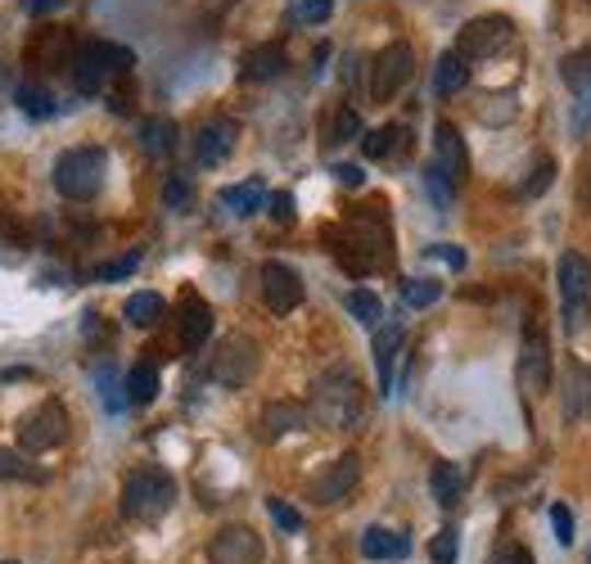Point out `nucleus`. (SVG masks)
Returning a JSON list of instances; mask_svg holds the SVG:
<instances>
[{
  "label": "nucleus",
  "instance_id": "15",
  "mask_svg": "<svg viewBox=\"0 0 591 564\" xmlns=\"http://www.w3.org/2000/svg\"><path fill=\"white\" fill-rule=\"evenodd\" d=\"M212 334V308L204 303L199 293H186L181 298V348L186 353H199Z\"/></svg>",
  "mask_w": 591,
  "mask_h": 564
},
{
  "label": "nucleus",
  "instance_id": "39",
  "mask_svg": "<svg viewBox=\"0 0 591 564\" xmlns=\"http://www.w3.org/2000/svg\"><path fill=\"white\" fill-rule=\"evenodd\" d=\"M361 136V118H357V108H339L335 113V136H329V140H335V145H344V140H357Z\"/></svg>",
  "mask_w": 591,
  "mask_h": 564
},
{
  "label": "nucleus",
  "instance_id": "48",
  "mask_svg": "<svg viewBox=\"0 0 591 564\" xmlns=\"http://www.w3.org/2000/svg\"><path fill=\"white\" fill-rule=\"evenodd\" d=\"M335 176H339L344 185H361V168H357V163H339Z\"/></svg>",
  "mask_w": 591,
  "mask_h": 564
},
{
  "label": "nucleus",
  "instance_id": "36",
  "mask_svg": "<svg viewBox=\"0 0 591 564\" xmlns=\"http://www.w3.org/2000/svg\"><path fill=\"white\" fill-rule=\"evenodd\" d=\"M5 479H32V483H42L46 474H42V470H32V465L19 457V451L0 447V483H5Z\"/></svg>",
  "mask_w": 591,
  "mask_h": 564
},
{
  "label": "nucleus",
  "instance_id": "45",
  "mask_svg": "<svg viewBox=\"0 0 591 564\" xmlns=\"http://www.w3.org/2000/svg\"><path fill=\"white\" fill-rule=\"evenodd\" d=\"M582 131H591V87H587L582 100L573 104V136H582Z\"/></svg>",
  "mask_w": 591,
  "mask_h": 564
},
{
  "label": "nucleus",
  "instance_id": "10",
  "mask_svg": "<svg viewBox=\"0 0 591 564\" xmlns=\"http://www.w3.org/2000/svg\"><path fill=\"white\" fill-rule=\"evenodd\" d=\"M357 479H361V457H357V451H344V457H335L321 474H312L308 497L316 506H335V502H344L352 493Z\"/></svg>",
  "mask_w": 591,
  "mask_h": 564
},
{
  "label": "nucleus",
  "instance_id": "24",
  "mask_svg": "<svg viewBox=\"0 0 591 564\" xmlns=\"http://www.w3.org/2000/svg\"><path fill=\"white\" fill-rule=\"evenodd\" d=\"M221 204H227L235 217H248V212H257L267 204V185L263 181H240V185H227V191H221Z\"/></svg>",
  "mask_w": 591,
  "mask_h": 564
},
{
  "label": "nucleus",
  "instance_id": "16",
  "mask_svg": "<svg viewBox=\"0 0 591 564\" xmlns=\"http://www.w3.org/2000/svg\"><path fill=\"white\" fill-rule=\"evenodd\" d=\"M285 64H289L285 46H280V42H263V46L244 50L240 78H244V82H271V78H280V72H285Z\"/></svg>",
  "mask_w": 591,
  "mask_h": 564
},
{
  "label": "nucleus",
  "instance_id": "41",
  "mask_svg": "<svg viewBox=\"0 0 591 564\" xmlns=\"http://www.w3.org/2000/svg\"><path fill=\"white\" fill-rule=\"evenodd\" d=\"M488 564H533V555H529L524 542H501V546L488 555Z\"/></svg>",
  "mask_w": 591,
  "mask_h": 564
},
{
  "label": "nucleus",
  "instance_id": "27",
  "mask_svg": "<svg viewBox=\"0 0 591 564\" xmlns=\"http://www.w3.org/2000/svg\"><path fill=\"white\" fill-rule=\"evenodd\" d=\"M402 145H406V127L389 123V127H380V131H366V136H361V154H366V159H389V154H397Z\"/></svg>",
  "mask_w": 591,
  "mask_h": 564
},
{
  "label": "nucleus",
  "instance_id": "12",
  "mask_svg": "<svg viewBox=\"0 0 591 564\" xmlns=\"http://www.w3.org/2000/svg\"><path fill=\"white\" fill-rule=\"evenodd\" d=\"M263 303L276 312V316H289L293 308L303 303V276L285 267V262H263Z\"/></svg>",
  "mask_w": 591,
  "mask_h": 564
},
{
  "label": "nucleus",
  "instance_id": "13",
  "mask_svg": "<svg viewBox=\"0 0 591 564\" xmlns=\"http://www.w3.org/2000/svg\"><path fill=\"white\" fill-rule=\"evenodd\" d=\"M514 380L529 398H542L551 389V348H546V334L529 330L524 334V348H520V366H514Z\"/></svg>",
  "mask_w": 591,
  "mask_h": 564
},
{
  "label": "nucleus",
  "instance_id": "40",
  "mask_svg": "<svg viewBox=\"0 0 591 564\" xmlns=\"http://www.w3.org/2000/svg\"><path fill=\"white\" fill-rule=\"evenodd\" d=\"M267 515H271V519L280 523V529H285V533H299V529H303V515H299V510H293V506H285V502H276V497L267 502Z\"/></svg>",
  "mask_w": 591,
  "mask_h": 564
},
{
  "label": "nucleus",
  "instance_id": "11",
  "mask_svg": "<svg viewBox=\"0 0 591 564\" xmlns=\"http://www.w3.org/2000/svg\"><path fill=\"white\" fill-rule=\"evenodd\" d=\"M208 564H263V538L248 523H227L208 546Z\"/></svg>",
  "mask_w": 591,
  "mask_h": 564
},
{
  "label": "nucleus",
  "instance_id": "18",
  "mask_svg": "<svg viewBox=\"0 0 591 564\" xmlns=\"http://www.w3.org/2000/svg\"><path fill=\"white\" fill-rule=\"evenodd\" d=\"M433 149H438V168L461 185V181H465V172H470V154H465L461 131H456L452 123H438V131H433Z\"/></svg>",
  "mask_w": 591,
  "mask_h": 564
},
{
  "label": "nucleus",
  "instance_id": "44",
  "mask_svg": "<svg viewBox=\"0 0 591 564\" xmlns=\"http://www.w3.org/2000/svg\"><path fill=\"white\" fill-rule=\"evenodd\" d=\"M329 10H335V0H303V5H299V19H308V23H325V19H329Z\"/></svg>",
  "mask_w": 591,
  "mask_h": 564
},
{
  "label": "nucleus",
  "instance_id": "33",
  "mask_svg": "<svg viewBox=\"0 0 591 564\" xmlns=\"http://www.w3.org/2000/svg\"><path fill=\"white\" fill-rule=\"evenodd\" d=\"M402 298H406L412 308H429V303H438V298H442V285H438V280H429V276L402 280Z\"/></svg>",
  "mask_w": 591,
  "mask_h": 564
},
{
  "label": "nucleus",
  "instance_id": "50",
  "mask_svg": "<svg viewBox=\"0 0 591 564\" xmlns=\"http://www.w3.org/2000/svg\"><path fill=\"white\" fill-rule=\"evenodd\" d=\"M582 199H587V208H591V172H587V185H582Z\"/></svg>",
  "mask_w": 591,
  "mask_h": 564
},
{
  "label": "nucleus",
  "instance_id": "29",
  "mask_svg": "<svg viewBox=\"0 0 591 564\" xmlns=\"http://www.w3.org/2000/svg\"><path fill=\"white\" fill-rule=\"evenodd\" d=\"M14 104L27 113V118H36V123L55 118V100H50V91H46V87H36V82H19Z\"/></svg>",
  "mask_w": 591,
  "mask_h": 564
},
{
  "label": "nucleus",
  "instance_id": "34",
  "mask_svg": "<svg viewBox=\"0 0 591 564\" xmlns=\"http://www.w3.org/2000/svg\"><path fill=\"white\" fill-rule=\"evenodd\" d=\"M551 181H556V163H551L546 154L533 163V172H529V181L520 185V199H537V195H546L551 191Z\"/></svg>",
  "mask_w": 591,
  "mask_h": 564
},
{
  "label": "nucleus",
  "instance_id": "47",
  "mask_svg": "<svg viewBox=\"0 0 591 564\" xmlns=\"http://www.w3.org/2000/svg\"><path fill=\"white\" fill-rule=\"evenodd\" d=\"M271 217L289 226V221H293V195H285V191H280V195H271Z\"/></svg>",
  "mask_w": 591,
  "mask_h": 564
},
{
  "label": "nucleus",
  "instance_id": "9",
  "mask_svg": "<svg viewBox=\"0 0 591 564\" xmlns=\"http://www.w3.org/2000/svg\"><path fill=\"white\" fill-rule=\"evenodd\" d=\"M412 72H416V50L406 46V42H393V46H384L380 55H375V64H371V95L384 104V100H393L406 82H412Z\"/></svg>",
  "mask_w": 591,
  "mask_h": 564
},
{
  "label": "nucleus",
  "instance_id": "35",
  "mask_svg": "<svg viewBox=\"0 0 591 564\" xmlns=\"http://www.w3.org/2000/svg\"><path fill=\"white\" fill-rule=\"evenodd\" d=\"M95 384H100V398H104V406L108 411H123V393L118 389H127V384H118V370L114 366H95Z\"/></svg>",
  "mask_w": 591,
  "mask_h": 564
},
{
  "label": "nucleus",
  "instance_id": "46",
  "mask_svg": "<svg viewBox=\"0 0 591 564\" xmlns=\"http://www.w3.org/2000/svg\"><path fill=\"white\" fill-rule=\"evenodd\" d=\"M425 257H442V262H448V267H456V272L465 267V253H461V249H452V244H429V249H425Z\"/></svg>",
  "mask_w": 591,
  "mask_h": 564
},
{
  "label": "nucleus",
  "instance_id": "25",
  "mask_svg": "<svg viewBox=\"0 0 591 564\" xmlns=\"http://www.w3.org/2000/svg\"><path fill=\"white\" fill-rule=\"evenodd\" d=\"M140 149H144L150 159L172 154V149H176V123H172V118H144V123H140Z\"/></svg>",
  "mask_w": 591,
  "mask_h": 564
},
{
  "label": "nucleus",
  "instance_id": "3",
  "mask_svg": "<svg viewBox=\"0 0 591 564\" xmlns=\"http://www.w3.org/2000/svg\"><path fill=\"white\" fill-rule=\"evenodd\" d=\"M104 172H108V154L100 145H78L68 154L55 159V191L63 199H95L104 191Z\"/></svg>",
  "mask_w": 591,
  "mask_h": 564
},
{
  "label": "nucleus",
  "instance_id": "14",
  "mask_svg": "<svg viewBox=\"0 0 591 564\" xmlns=\"http://www.w3.org/2000/svg\"><path fill=\"white\" fill-rule=\"evenodd\" d=\"M235 136L240 127L231 118H212L195 131V168H217V163H227L231 159V149H235Z\"/></svg>",
  "mask_w": 591,
  "mask_h": 564
},
{
  "label": "nucleus",
  "instance_id": "6",
  "mask_svg": "<svg viewBox=\"0 0 591 564\" xmlns=\"http://www.w3.org/2000/svg\"><path fill=\"white\" fill-rule=\"evenodd\" d=\"M506 46H514V23H510L506 14H484V19L465 23L461 36H456V55H461L465 64L493 59V55H501Z\"/></svg>",
  "mask_w": 591,
  "mask_h": 564
},
{
  "label": "nucleus",
  "instance_id": "5",
  "mask_svg": "<svg viewBox=\"0 0 591 564\" xmlns=\"http://www.w3.org/2000/svg\"><path fill=\"white\" fill-rule=\"evenodd\" d=\"M556 276H560V312H565V330L578 334V330L587 325V316H591V262H587L582 253L569 249V253H560Z\"/></svg>",
  "mask_w": 591,
  "mask_h": 564
},
{
  "label": "nucleus",
  "instance_id": "31",
  "mask_svg": "<svg viewBox=\"0 0 591 564\" xmlns=\"http://www.w3.org/2000/svg\"><path fill=\"white\" fill-rule=\"evenodd\" d=\"M344 308H348V312H352L361 325H380V316H384V303H380V293H371V289H348Z\"/></svg>",
  "mask_w": 591,
  "mask_h": 564
},
{
  "label": "nucleus",
  "instance_id": "49",
  "mask_svg": "<svg viewBox=\"0 0 591 564\" xmlns=\"http://www.w3.org/2000/svg\"><path fill=\"white\" fill-rule=\"evenodd\" d=\"M23 5H27V14H46V10L59 5V0H23Z\"/></svg>",
  "mask_w": 591,
  "mask_h": 564
},
{
  "label": "nucleus",
  "instance_id": "1",
  "mask_svg": "<svg viewBox=\"0 0 591 564\" xmlns=\"http://www.w3.org/2000/svg\"><path fill=\"white\" fill-rule=\"evenodd\" d=\"M361 406H366V393H361V380L352 366H329L312 380V421L325 425V429H357L361 421Z\"/></svg>",
  "mask_w": 591,
  "mask_h": 564
},
{
  "label": "nucleus",
  "instance_id": "2",
  "mask_svg": "<svg viewBox=\"0 0 591 564\" xmlns=\"http://www.w3.org/2000/svg\"><path fill=\"white\" fill-rule=\"evenodd\" d=\"M176 506V479L159 465L131 470L123 483V515L136 523H159Z\"/></svg>",
  "mask_w": 591,
  "mask_h": 564
},
{
  "label": "nucleus",
  "instance_id": "43",
  "mask_svg": "<svg viewBox=\"0 0 591 564\" xmlns=\"http://www.w3.org/2000/svg\"><path fill=\"white\" fill-rule=\"evenodd\" d=\"M551 529H556L560 546H573V515H569V506H551Z\"/></svg>",
  "mask_w": 591,
  "mask_h": 564
},
{
  "label": "nucleus",
  "instance_id": "32",
  "mask_svg": "<svg viewBox=\"0 0 591 564\" xmlns=\"http://www.w3.org/2000/svg\"><path fill=\"white\" fill-rule=\"evenodd\" d=\"M560 78L573 91H587V82H591V46H582V50H573V55L560 59Z\"/></svg>",
  "mask_w": 591,
  "mask_h": 564
},
{
  "label": "nucleus",
  "instance_id": "21",
  "mask_svg": "<svg viewBox=\"0 0 591 564\" xmlns=\"http://www.w3.org/2000/svg\"><path fill=\"white\" fill-rule=\"evenodd\" d=\"M429 493H433V502H438L442 510H452V506L461 502V493H465V470L452 465V461H438V465L429 470Z\"/></svg>",
  "mask_w": 591,
  "mask_h": 564
},
{
  "label": "nucleus",
  "instance_id": "42",
  "mask_svg": "<svg viewBox=\"0 0 591 564\" xmlns=\"http://www.w3.org/2000/svg\"><path fill=\"white\" fill-rule=\"evenodd\" d=\"M429 555H433V564H456V533L442 529V533L429 542Z\"/></svg>",
  "mask_w": 591,
  "mask_h": 564
},
{
  "label": "nucleus",
  "instance_id": "8",
  "mask_svg": "<svg viewBox=\"0 0 591 564\" xmlns=\"http://www.w3.org/2000/svg\"><path fill=\"white\" fill-rule=\"evenodd\" d=\"M257 375V344L248 334H227L212 353V380L221 389H244Z\"/></svg>",
  "mask_w": 591,
  "mask_h": 564
},
{
  "label": "nucleus",
  "instance_id": "4",
  "mask_svg": "<svg viewBox=\"0 0 591 564\" xmlns=\"http://www.w3.org/2000/svg\"><path fill=\"white\" fill-rule=\"evenodd\" d=\"M136 55L127 46H114V42H86L78 55H72V87L82 95H100L108 78H118V72H131Z\"/></svg>",
  "mask_w": 591,
  "mask_h": 564
},
{
  "label": "nucleus",
  "instance_id": "7",
  "mask_svg": "<svg viewBox=\"0 0 591 564\" xmlns=\"http://www.w3.org/2000/svg\"><path fill=\"white\" fill-rule=\"evenodd\" d=\"M68 438V411L63 402H42L32 406L27 416L19 421V447L27 451V457H42V451L59 447Z\"/></svg>",
  "mask_w": 591,
  "mask_h": 564
},
{
  "label": "nucleus",
  "instance_id": "28",
  "mask_svg": "<svg viewBox=\"0 0 591 564\" xmlns=\"http://www.w3.org/2000/svg\"><path fill=\"white\" fill-rule=\"evenodd\" d=\"M154 398H159V370H154L150 361L131 366V370H127V402H136V406H150Z\"/></svg>",
  "mask_w": 591,
  "mask_h": 564
},
{
  "label": "nucleus",
  "instance_id": "30",
  "mask_svg": "<svg viewBox=\"0 0 591 564\" xmlns=\"http://www.w3.org/2000/svg\"><path fill=\"white\" fill-rule=\"evenodd\" d=\"M425 191H429V199H433V208H438V212H448V208H452V199H456V181H452L448 172H442L438 163H429V168H425Z\"/></svg>",
  "mask_w": 591,
  "mask_h": 564
},
{
  "label": "nucleus",
  "instance_id": "51",
  "mask_svg": "<svg viewBox=\"0 0 591 564\" xmlns=\"http://www.w3.org/2000/svg\"><path fill=\"white\" fill-rule=\"evenodd\" d=\"M0 564H19V560H0Z\"/></svg>",
  "mask_w": 591,
  "mask_h": 564
},
{
  "label": "nucleus",
  "instance_id": "19",
  "mask_svg": "<svg viewBox=\"0 0 591 564\" xmlns=\"http://www.w3.org/2000/svg\"><path fill=\"white\" fill-rule=\"evenodd\" d=\"M591 411V370L582 361H569L565 370V421H582Z\"/></svg>",
  "mask_w": 591,
  "mask_h": 564
},
{
  "label": "nucleus",
  "instance_id": "26",
  "mask_svg": "<svg viewBox=\"0 0 591 564\" xmlns=\"http://www.w3.org/2000/svg\"><path fill=\"white\" fill-rule=\"evenodd\" d=\"M465 82H470V64L456 50H448L433 68V91L438 95H456V91H465Z\"/></svg>",
  "mask_w": 591,
  "mask_h": 564
},
{
  "label": "nucleus",
  "instance_id": "20",
  "mask_svg": "<svg viewBox=\"0 0 591 564\" xmlns=\"http://www.w3.org/2000/svg\"><path fill=\"white\" fill-rule=\"evenodd\" d=\"M402 348V321H384L375 330V370H380V389L393 393V361Z\"/></svg>",
  "mask_w": 591,
  "mask_h": 564
},
{
  "label": "nucleus",
  "instance_id": "37",
  "mask_svg": "<svg viewBox=\"0 0 591 564\" xmlns=\"http://www.w3.org/2000/svg\"><path fill=\"white\" fill-rule=\"evenodd\" d=\"M140 267V253H123V257H114V262H100V267L91 272V280H127L131 272Z\"/></svg>",
  "mask_w": 591,
  "mask_h": 564
},
{
  "label": "nucleus",
  "instance_id": "38",
  "mask_svg": "<svg viewBox=\"0 0 591 564\" xmlns=\"http://www.w3.org/2000/svg\"><path fill=\"white\" fill-rule=\"evenodd\" d=\"M190 199H195V191H190V181H186V176H167V181H163V204H167V208L186 212Z\"/></svg>",
  "mask_w": 591,
  "mask_h": 564
},
{
  "label": "nucleus",
  "instance_id": "17",
  "mask_svg": "<svg viewBox=\"0 0 591 564\" xmlns=\"http://www.w3.org/2000/svg\"><path fill=\"white\" fill-rule=\"evenodd\" d=\"M312 425V411L303 402H267L263 411V438H285V434H299Z\"/></svg>",
  "mask_w": 591,
  "mask_h": 564
},
{
  "label": "nucleus",
  "instance_id": "22",
  "mask_svg": "<svg viewBox=\"0 0 591 564\" xmlns=\"http://www.w3.org/2000/svg\"><path fill=\"white\" fill-rule=\"evenodd\" d=\"M127 325H136V330H154L163 316H167V303H163V293H154V289H140V293H131L127 298Z\"/></svg>",
  "mask_w": 591,
  "mask_h": 564
},
{
  "label": "nucleus",
  "instance_id": "23",
  "mask_svg": "<svg viewBox=\"0 0 591 564\" xmlns=\"http://www.w3.org/2000/svg\"><path fill=\"white\" fill-rule=\"evenodd\" d=\"M406 551H412V542H406L402 533H393V529H366L361 533V555L366 560H402Z\"/></svg>",
  "mask_w": 591,
  "mask_h": 564
}]
</instances>
